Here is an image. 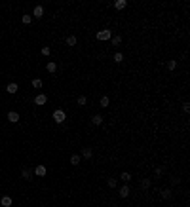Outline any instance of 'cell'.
Segmentation results:
<instances>
[{"mask_svg":"<svg viewBox=\"0 0 190 207\" xmlns=\"http://www.w3.org/2000/svg\"><path fill=\"white\" fill-rule=\"evenodd\" d=\"M53 120L57 122V124H63L65 120H67V114H65V110H61V108H57V110H53Z\"/></svg>","mask_w":190,"mask_h":207,"instance_id":"1","label":"cell"},{"mask_svg":"<svg viewBox=\"0 0 190 207\" xmlns=\"http://www.w3.org/2000/svg\"><path fill=\"white\" fill-rule=\"evenodd\" d=\"M95 38H97V40H110V38H112V32H110L109 29H103V31H99L95 34Z\"/></svg>","mask_w":190,"mask_h":207,"instance_id":"2","label":"cell"},{"mask_svg":"<svg viewBox=\"0 0 190 207\" xmlns=\"http://www.w3.org/2000/svg\"><path fill=\"white\" fill-rule=\"evenodd\" d=\"M46 103H48V97H46L44 93H40V95H36V97H34V105H38V106H44Z\"/></svg>","mask_w":190,"mask_h":207,"instance_id":"3","label":"cell"},{"mask_svg":"<svg viewBox=\"0 0 190 207\" xmlns=\"http://www.w3.org/2000/svg\"><path fill=\"white\" fill-rule=\"evenodd\" d=\"M80 158H86V160H91L93 158V150H91L90 146H84L82 148V156Z\"/></svg>","mask_w":190,"mask_h":207,"instance_id":"4","label":"cell"},{"mask_svg":"<svg viewBox=\"0 0 190 207\" xmlns=\"http://www.w3.org/2000/svg\"><path fill=\"white\" fill-rule=\"evenodd\" d=\"M46 173H48L46 165H36V167H34V175H36V177H46Z\"/></svg>","mask_w":190,"mask_h":207,"instance_id":"5","label":"cell"},{"mask_svg":"<svg viewBox=\"0 0 190 207\" xmlns=\"http://www.w3.org/2000/svg\"><path fill=\"white\" fill-rule=\"evenodd\" d=\"M17 89H19V86L15 82H10L8 86H6V91L10 93V95H14V93H17Z\"/></svg>","mask_w":190,"mask_h":207,"instance_id":"6","label":"cell"},{"mask_svg":"<svg viewBox=\"0 0 190 207\" xmlns=\"http://www.w3.org/2000/svg\"><path fill=\"white\" fill-rule=\"evenodd\" d=\"M160 196H162L163 200H171L173 190H171V188H162V190H160Z\"/></svg>","mask_w":190,"mask_h":207,"instance_id":"7","label":"cell"},{"mask_svg":"<svg viewBox=\"0 0 190 207\" xmlns=\"http://www.w3.org/2000/svg\"><path fill=\"white\" fill-rule=\"evenodd\" d=\"M129 192H131L129 184H124L122 188H120V198H127V196H129Z\"/></svg>","mask_w":190,"mask_h":207,"instance_id":"8","label":"cell"},{"mask_svg":"<svg viewBox=\"0 0 190 207\" xmlns=\"http://www.w3.org/2000/svg\"><path fill=\"white\" fill-rule=\"evenodd\" d=\"M91 122H93V125H103V114H93Z\"/></svg>","mask_w":190,"mask_h":207,"instance_id":"9","label":"cell"},{"mask_svg":"<svg viewBox=\"0 0 190 207\" xmlns=\"http://www.w3.org/2000/svg\"><path fill=\"white\" fill-rule=\"evenodd\" d=\"M8 122H12V124H15V122H19V114L15 110L8 112Z\"/></svg>","mask_w":190,"mask_h":207,"instance_id":"10","label":"cell"},{"mask_svg":"<svg viewBox=\"0 0 190 207\" xmlns=\"http://www.w3.org/2000/svg\"><path fill=\"white\" fill-rule=\"evenodd\" d=\"M112 6H114L116 10H124V8L127 6V0H116V2H112Z\"/></svg>","mask_w":190,"mask_h":207,"instance_id":"11","label":"cell"},{"mask_svg":"<svg viewBox=\"0 0 190 207\" xmlns=\"http://www.w3.org/2000/svg\"><path fill=\"white\" fill-rule=\"evenodd\" d=\"M0 203H2V207H12V196H2Z\"/></svg>","mask_w":190,"mask_h":207,"instance_id":"12","label":"cell"},{"mask_svg":"<svg viewBox=\"0 0 190 207\" xmlns=\"http://www.w3.org/2000/svg\"><path fill=\"white\" fill-rule=\"evenodd\" d=\"M32 15H34V17H42V15H44V8H42V6H34Z\"/></svg>","mask_w":190,"mask_h":207,"instance_id":"13","label":"cell"},{"mask_svg":"<svg viewBox=\"0 0 190 207\" xmlns=\"http://www.w3.org/2000/svg\"><path fill=\"white\" fill-rule=\"evenodd\" d=\"M46 70H48V72H51V74H53L55 70H57V63H53V61H50V63L46 65Z\"/></svg>","mask_w":190,"mask_h":207,"instance_id":"14","label":"cell"},{"mask_svg":"<svg viewBox=\"0 0 190 207\" xmlns=\"http://www.w3.org/2000/svg\"><path fill=\"white\" fill-rule=\"evenodd\" d=\"M65 42H67V46H70V48H72V46H76L78 38H76V36L72 34V36H67V40H65Z\"/></svg>","mask_w":190,"mask_h":207,"instance_id":"15","label":"cell"},{"mask_svg":"<svg viewBox=\"0 0 190 207\" xmlns=\"http://www.w3.org/2000/svg\"><path fill=\"white\" fill-rule=\"evenodd\" d=\"M110 44H112V46H120V44H122V36H120V34L112 36L110 38Z\"/></svg>","mask_w":190,"mask_h":207,"instance_id":"16","label":"cell"},{"mask_svg":"<svg viewBox=\"0 0 190 207\" xmlns=\"http://www.w3.org/2000/svg\"><path fill=\"white\" fill-rule=\"evenodd\" d=\"M21 177H23L25 180H31V179H32V173H31V169H23V171H21Z\"/></svg>","mask_w":190,"mask_h":207,"instance_id":"17","label":"cell"},{"mask_svg":"<svg viewBox=\"0 0 190 207\" xmlns=\"http://www.w3.org/2000/svg\"><path fill=\"white\" fill-rule=\"evenodd\" d=\"M21 21H23V25H31V21H32V15H29V14H25L21 17Z\"/></svg>","mask_w":190,"mask_h":207,"instance_id":"18","label":"cell"},{"mask_svg":"<svg viewBox=\"0 0 190 207\" xmlns=\"http://www.w3.org/2000/svg\"><path fill=\"white\" fill-rule=\"evenodd\" d=\"M120 179H122L124 180V182H129V180H131V175H129V173H127V171H124V173H122V175H120Z\"/></svg>","mask_w":190,"mask_h":207,"instance_id":"19","label":"cell"},{"mask_svg":"<svg viewBox=\"0 0 190 207\" xmlns=\"http://www.w3.org/2000/svg\"><path fill=\"white\" fill-rule=\"evenodd\" d=\"M80 160H82V158L78 156V154H72V156H70V163H72V165H78V163H80Z\"/></svg>","mask_w":190,"mask_h":207,"instance_id":"20","label":"cell"},{"mask_svg":"<svg viewBox=\"0 0 190 207\" xmlns=\"http://www.w3.org/2000/svg\"><path fill=\"white\" fill-rule=\"evenodd\" d=\"M99 105L103 106V108H105V106H109V105H110V99H109V97H101V101H99Z\"/></svg>","mask_w":190,"mask_h":207,"instance_id":"21","label":"cell"},{"mask_svg":"<svg viewBox=\"0 0 190 207\" xmlns=\"http://www.w3.org/2000/svg\"><path fill=\"white\" fill-rule=\"evenodd\" d=\"M150 184H152V182H150V179H143V180H141V188H150Z\"/></svg>","mask_w":190,"mask_h":207,"instance_id":"22","label":"cell"},{"mask_svg":"<svg viewBox=\"0 0 190 207\" xmlns=\"http://www.w3.org/2000/svg\"><path fill=\"white\" fill-rule=\"evenodd\" d=\"M107 184H109V188H116V184H118V180L114 179V177H110V179L107 180Z\"/></svg>","mask_w":190,"mask_h":207,"instance_id":"23","label":"cell"},{"mask_svg":"<svg viewBox=\"0 0 190 207\" xmlns=\"http://www.w3.org/2000/svg\"><path fill=\"white\" fill-rule=\"evenodd\" d=\"M114 61H116V63H122V61H124V53L116 51V53H114Z\"/></svg>","mask_w":190,"mask_h":207,"instance_id":"24","label":"cell"},{"mask_svg":"<svg viewBox=\"0 0 190 207\" xmlns=\"http://www.w3.org/2000/svg\"><path fill=\"white\" fill-rule=\"evenodd\" d=\"M32 88L40 89V88H42V80H40V78H34V80H32Z\"/></svg>","mask_w":190,"mask_h":207,"instance_id":"25","label":"cell"},{"mask_svg":"<svg viewBox=\"0 0 190 207\" xmlns=\"http://www.w3.org/2000/svg\"><path fill=\"white\" fill-rule=\"evenodd\" d=\"M76 103H78V105H80V106H84V105H86V103H87V99H86V97H84V95H80V97H78V99H76Z\"/></svg>","mask_w":190,"mask_h":207,"instance_id":"26","label":"cell"},{"mask_svg":"<svg viewBox=\"0 0 190 207\" xmlns=\"http://www.w3.org/2000/svg\"><path fill=\"white\" fill-rule=\"evenodd\" d=\"M177 69V61H167V70H175Z\"/></svg>","mask_w":190,"mask_h":207,"instance_id":"27","label":"cell"},{"mask_svg":"<svg viewBox=\"0 0 190 207\" xmlns=\"http://www.w3.org/2000/svg\"><path fill=\"white\" fill-rule=\"evenodd\" d=\"M50 53H51V50H50L48 46H46V48H42V55H50Z\"/></svg>","mask_w":190,"mask_h":207,"instance_id":"28","label":"cell"},{"mask_svg":"<svg viewBox=\"0 0 190 207\" xmlns=\"http://www.w3.org/2000/svg\"><path fill=\"white\" fill-rule=\"evenodd\" d=\"M182 110H185V114H188V112H190V105H188V103L182 105Z\"/></svg>","mask_w":190,"mask_h":207,"instance_id":"29","label":"cell"},{"mask_svg":"<svg viewBox=\"0 0 190 207\" xmlns=\"http://www.w3.org/2000/svg\"><path fill=\"white\" fill-rule=\"evenodd\" d=\"M163 171H165V169H163V167H156V175H162Z\"/></svg>","mask_w":190,"mask_h":207,"instance_id":"30","label":"cell"},{"mask_svg":"<svg viewBox=\"0 0 190 207\" xmlns=\"http://www.w3.org/2000/svg\"><path fill=\"white\" fill-rule=\"evenodd\" d=\"M179 182H181V180L177 179V177H173V179H171V184H179Z\"/></svg>","mask_w":190,"mask_h":207,"instance_id":"31","label":"cell"}]
</instances>
